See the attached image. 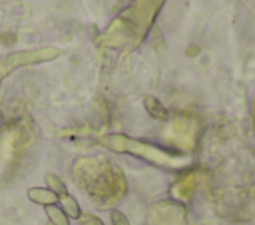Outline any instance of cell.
<instances>
[{
    "label": "cell",
    "mask_w": 255,
    "mask_h": 225,
    "mask_svg": "<svg viewBox=\"0 0 255 225\" xmlns=\"http://www.w3.org/2000/svg\"><path fill=\"white\" fill-rule=\"evenodd\" d=\"M143 110L147 112V115H151V117L157 119V121H167V119H169L167 108H165L155 96H151V94L143 96Z\"/></svg>",
    "instance_id": "cell-1"
},
{
    "label": "cell",
    "mask_w": 255,
    "mask_h": 225,
    "mask_svg": "<svg viewBox=\"0 0 255 225\" xmlns=\"http://www.w3.org/2000/svg\"><path fill=\"white\" fill-rule=\"evenodd\" d=\"M28 199L36 205H42V207H48V205H56L58 203V195L52 193L48 187H30L26 191Z\"/></svg>",
    "instance_id": "cell-2"
},
{
    "label": "cell",
    "mask_w": 255,
    "mask_h": 225,
    "mask_svg": "<svg viewBox=\"0 0 255 225\" xmlns=\"http://www.w3.org/2000/svg\"><path fill=\"white\" fill-rule=\"evenodd\" d=\"M58 205L62 207V211L68 215V219H80L82 217V207L76 201V197H72L70 193H64L58 197Z\"/></svg>",
    "instance_id": "cell-3"
},
{
    "label": "cell",
    "mask_w": 255,
    "mask_h": 225,
    "mask_svg": "<svg viewBox=\"0 0 255 225\" xmlns=\"http://www.w3.org/2000/svg\"><path fill=\"white\" fill-rule=\"evenodd\" d=\"M44 211H46V217H48V221H50L52 225H70L68 215L62 211V207H60L58 203L44 207Z\"/></svg>",
    "instance_id": "cell-4"
},
{
    "label": "cell",
    "mask_w": 255,
    "mask_h": 225,
    "mask_svg": "<svg viewBox=\"0 0 255 225\" xmlns=\"http://www.w3.org/2000/svg\"><path fill=\"white\" fill-rule=\"evenodd\" d=\"M44 181H46V187H48L52 193H56L58 197L64 195V193H68V187H66V183L62 181L60 175H56V173H46V175H44Z\"/></svg>",
    "instance_id": "cell-5"
},
{
    "label": "cell",
    "mask_w": 255,
    "mask_h": 225,
    "mask_svg": "<svg viewBox=\"0 0 255 225\" xmlns=\"http://www.w3.org/2000/svg\"><path fill=\"white\" fill-rule=\"evenodd\" d=\"M110 221H112V225H131L129 219L120 209H112L110 211Z\"/></svg>",
    "instance_id": "cell-6"
},
{
    "label": "cell",
    "mask_w": 255,
    "mask_h": 225,
    "mask_svg": "<svg viewBox=\"0 0 255 225\" xmlns=\"http://www.w3.org/2000/svg\"><path fill=\"white\" fill-rule=\"evenodd\" d=\"M80 221H82V225H104V221H102L100 217H96V215H90V213L82 215V217H80Z\"/></svg>",
    "instance_id": "cell-7"
}]
</instances>
